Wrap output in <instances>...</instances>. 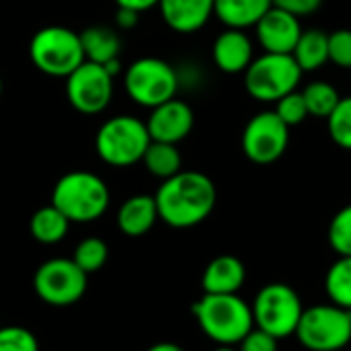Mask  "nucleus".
Here are the masks:
<instances>
[{"label":"nucleus","mask_w":351,"mask_h":351,"mask_svg":"<svg viewBox=\"0 0 351 351\" xmlns=\"http://www.w3.org/2000/svg\"><path fill=\"white\" fill-rule=\"evenodd\" d=\"M215 0H159L157 7L165 25L178 34L203 29L213 15Z\"/></svg>","instance_id":"nucleus-15"},{"label":"nucleus","mask_w":351,"mask_h":351,"mask_svg":"<svg viewBox=\"0 0 351 351\" xmlns=\"http://www.w3.org/2000/svg\"><path fill=\"white\" fill-rule=\"evenodd\" d=\"M254 27H256V38L263 50L273 52V54H291L302 34L300 17L277 7H271L256 21Z\"/></svg>","instance_id":"nucleus-14"},{"label":"nucleus","mask_w":351,"mask_h":351,"mask_svg":"<svg viewBox=\"0 0 351 351\" xmlns=\"http://www.w3.org/2000/svg\"><path fill=\"white\" fill-rule=\"evenodd\" d=\"M213 351H238V347L236 345H217Z\"/></svg>","instance_id":"nucleus-37"},{"label":"nucleus","mask_w":351,"mask_h":351,"mask_svg":"<svg viewBox=\"0 0 351 351\" xmlns=\"http://www.w3.org/2000/svg\"><path fill=\"white\" fill-rule=\"evenodd\" d=\"M328 244L339 256H351V205L337 211L330 219Z\"/></svg>","instance_id":"nucleus-28"},{"label":"nucleus","mask_w":351,"mask_h":351,"mask_svg":"<svg viewBox=\"0 0 351 351\" xmlns=\"http://www.w3.org/2000/svg\"><path fill=\"white\" fill-rule=\"evenodd\" d=\"M302 95H304V101L308 108V116H316V118H324V120L341 99L339 91L326 81L308 83L306 89L302 91Z\"/></svg>","instance_id":"nucleus-25"},{"label":"nucleus","mask_w":351,"mask_h":351,"mask_svg":"<svg viewBox=\"0 0 351 351\" xmlns=\"http://www.w3.org/2000/svg\"><path fill=\"white\" fill-rule=\"evenodd\" d=\"M291 56L302 69V73L318 71L322 64L328 62V34L320 29H302L291 50Z\"/></svg>","instance_id":"nucleus-21"},{"label":"nucleus","mask_w":351,"mask_h":351,"mask_svg":"<svg viewBox=\"0 0 351 351\" xmlns=\"http://www.w3.org/2000/svg\"><path fill=\"white\" fill-rule=\"evenodd\" d=\"M157 205L151 195H134L126 199L118 209V228L124 236L138 238L151 232V228L157 223Z\"/></svg>","instance_id":"nucleus-18"},{"label":"nucleus","mask_w":351,"mask_h":351,"mask_svg":"<svg viewBox=\"0 0 351 351\" xmlns=\"http://www.w3.org/2000/svg\"><path fill=\"white\" fill-rule=\"evenodd\" d=\"M79 38H81L83 52H85V60L106 64L120 56L122 42H120L118 34L110 27L93 25V27H87L85 32H81Z\"/></svg>","instance_id":"nucleus-20"},{"label":"nucleus","mask_w":351,"mask_h":351,"mask_svg":"<svg viewBox=\"0 0 351 351\" xmlns=\"http://www.w3.org/2000/svg\"><path fill=\"white\" fill-rule=\"evenodd\" d=\"M254 58V48L244 29L228 27L213 44V60L219 71L228 75H238L248 69Z\"/></svg>","instance_id":"nucleus-16"},{"label":"nucleus","mask_w":351,"mask_h":351,"mask_svg":"<svg viewBox=\"0 0 351 351\" xmlns=\"http://www.w3.org/2000/svg\"><path fill=\"white\" fill-rule=\"evenodd\" d=\"M29 56L38 71L62 79H66L85 60L79 34L62 25H50L40 29L32 38Z\"/></svg>","instance_id":"nucleus-6"},{"label":"nucleus","mask_w":351,"mask_h":351,"mask_svg":"<svg viewBox=\"0 0 351 351\" xmlns=\"http://www.w3.org/2000/svg\"><path fill=\"white\" fill-rule=\"evenodd\" d=\"M302 75L304 73L291 54L265 52L263 56L252 58L244 71V85L250 97L258 101H277L285 93L298 89Z\"/></svg>","instance_id":"nucleus-7"},{"label":"nucleus","mask_w":351,"mask_h":351,"mask_svg":"<svg viewBox=\"0 0 351 351\" xmlns=\"http://www.w3.org/2000/svg\"><path fill=\"white\" fill-rule=\"evenodd\" d=\"M147 351H186V349H182L180 345H176V343H171V341H161V343L151 345Z\"/></svg>","instance_id":"nucleus-36"},{"label":"nucleus","mask_w":351,"mask_h":351,"mask_svg":"<svg viewBox=\"0 0 351 351\" xmlns=\"http://www.w3.org/2000/svg\"><path fill=\"white\" fill-rule=\"evenodd\" d=\"M124 89L134 104L151 110L176 95V91H178V75H176L169 62L145 56L134 60L126 69Z\"/></svg>","instance_id":"nucleus-9"},{"label":"nucleus","mask_w":351,"mask_h":351,"mask_svg":"<svg viewBox=\"0 0 351 351\" xmlns=\"http://www.w3.org/2000/svg\"><path fill=\"white\" fill-rule=\"evenodd\" d=\"M0 351H40L38 337L19 324L0 328Z\"/></svg>","instance_id":"nucleus-29"},{"label":"nucleus","mask_w":351,"mask_h":351,"mask_svg":"<svg viewBox=\"0 0 351 351\" xmlns=\"http://www.w3.org/2000/svg\"><path fill=\"white\" fill-rule=\"evenodd\" d=\"M289 145V126L273 112L254 114L242 132L244 155L258 165H269L277 161Z\"/></svg>","instance_id":"nucleus-12"},{"label":"nucleus","mask_w":351,"mask_h":351,"mask_svg":"<svg viewBox=\"0 0 351 351\" xmlns=\"http://www.w3.org/2000/svg\"><path fill=\"white\" fill-rule=\"evenodd\" d=\"M293 335L308 351H341L351 343V310L332 302L304 308Z\"/></svg>","instance_id":"nucleus-4"},{"label":"nucleus","mask_w":351,"mask_h":351,"mask_svg":"<svg viewBox=\"0 0 351 351\" xmlns=\"http://www.w3.org/2000/svg\"><path fill=\"white\" fill-rule=\"evenodd\" d=\"M328 134L341 149L351 151V97H341L335 110L326 116Z\"/></svg>","instance_id":"nucleus-27"},{"label":"nucleus","mask_w":351,"mask_h":351,"mask_svg":"<svg viewBox=\"0 0 351 351\" xmlns=\"http://www.w3.org/2000/svg\"><path fill=\"white\" fill-rule=\"evenodd\" d=\"M108 244L101 240V238H85L79 242V246L75 248V254H73V261L77 263V267L81 271H85L87 275L89 273H95L99 271L106 263H108Z\"/></svg>","instance_id":"nucleus-26"},{"label":"nucleus","mask_w":351,"mask_h":351,"mask_svg":"<svg viewBox=\"0 0 351 351\" xmlns=\"http://www.w3.org/2000/svg\"><path fill=\"white\" fill-rule=\"evenodd\" d=\"M289 128L291 126H298L306 120L308 116V108H306V101H304V95L302 91L293 89L289 93H285L283 97H279L275 101V110H273Z\"/></svg>","instance_id":"nucleus-30"},{"label":"nucleus","mask_w":351,"mask_h":351,"mask_svg":"<svg viewBox=\"0 0 351 351\" xmlns=\"http://www.w3.org/2000/svg\"><path fill=\"white\" fill-rule=\"evenodd\" d=\"M66 95L71 106L87 116L104 112L114 95V77L104 64L83 60L66 77Z\"/></svg>","instance_id":"nucleus-11"},{"label":"nucleus","mask_w":351,"mask_h":351,"mask_svg":"<svg viewBox=\"0 0 351 351\" xmlns=\"http://www.w3.org/2000/svg\"><path fill=\"white\" fill-rule=\"evenodd\" d=\"M145 126H147L151 141L178 145L180 141H184L191 134V130L195 126V114L186 101L171 97V99L151 108V116L145 122Z\"/></svg>","instance_id":"nucleus-13"},{"label":"nucleus","mask_w":351,"mask_h":351,"mask_svg":"<svg viewBox=\"0 0 351 351\" xmlns=\"http://www.w3.org/2000/svg\"><path fill=\"white\" fill-rule=\"evenodd\" d=\"M250 310L254 326L267 330L277 339H285L293 335L304 306L291 285L269 283L256 293Z\"/></svg>","instance_id":"nucleus-8"},{"label":"nucleus","mask_w":351,"mask_h":351,"mask_svg":"<svg viewBox=\"0 0 351 351\" xmlns=\"http://www.w3.org/2000/svg\"><path fill=\"white\" fill-rule=\"evenodd\" d=\"M238 351H279V339L258 326H252L240 339Z\"/></svg>","instance_id":"nucleus-32"},{"label":"nucleus","mask_w":351,"mask_h":351,"mask_svg":"<svg viewBox=\"0 0 351 351\" xmlns=\"http://www.w3.org/2000/svg\"><path fill=\"white\" fill-rule=\"evenodd\" d=\"M246 281V267L238 256H215L203 271L201 285L205 293H238Z\"/></svg>","instance_id":"nucleus-17"},{"label":"nucleus","mask_w":351,"mask_h":351,"mask_svg":"<svg viewBox=\"0 0 351 351\" xmlns=\"http://www.w3.org/2000/svg\"><path fill=\"white\" fill-rule=\"evenodd\" d=\"M328 62L341 69H351V29L328 34Z\"/></svg>","instance_id":"nucleus-31"},{"label":"nucleus","mask_w":351,"mask_h":351,"mask_svg":"<svg viewBox=\"0 0 351 351\" xmlns=\"http://www.w3.org/2000/svg\"><path fill=\"white\" fill-rule=\"evenodd\" d=\"M153 199L163 223L176 230H186L203 223L213 213L217 189L207 173L180 169L161 182Z\"/></svg>","instance_id":"nucleus-1"},{"label":"nucleus","mask_w":351,"mask_h":351,"mask_svg":"<svg viewBox=\"0 0 351 351\" xmlns=\"http://www.w3.org/2000/svg\"><path fill=\"white\" fill-rule=\"evenodd\" d=\"M145 169L155 176V178H169V176L178 173L182 169V155L178 151V145L173 143H161L151 141L141 157Z\"/></svg>","instance_id":"nucleus-22"},{"label":"nucleus","mask_w":351,"mask_h":351,"mask_svg":"<svg viewBox=\"0 0 351 351\" xmlns=\"http://www.w3.org/2000/svg\"><path fill=\"white\" fill-rule=\"evenodd\" d=\"M324 289L332 304L351 310V256H339L324 275Z\"/></svg>","instance_id":"nucleus-24"},{"label":"nucleus","mask_w":351,"mask_h":351,"mask_svg":"<svg viewBox=\"0 0 351 351\" xmlns=\"http://www.w3.org/2000/svg\"><path fill=\"white\" fill-rule=\"evenodd\" d=\"M38 298L50 306H71L87 291V273L73 258H50L34 275Z\"/></svg>","instance_id":"nucleus-10"},{"label":"nucleus","mask_w":351,"mask_h":351,"mask_svg":"<svg viewBox=\"0 0 351 351\" xmlns=\"http://www.w3.org/2000/svg\"><path fill=\"white\" fill-rule=\"evenodd\" d=\"M138 21V13L136 11H130V9H124V7H118V13H116V23L120 29H132Z\"/></svg>","instance_id":"nucleus-34"},{"label":"nucleus","mask_w":351,"mask_h":351,"mask_svg":"<svg viewBox=\"0 0 351 351\" xmlns=\"http://www.w3.org/2000/svg\"><path fill=\"white\" fill-rule=\"evenodd\" d=\"M271 7V0H215L213 15L226 27L246 29L254 27Z\"/></svg>","instance_id":"nucleus-19"},{"label":"nucleus","mask_w":351,"mask_h":351,"mask_svg":"<svg viewBox=\"0 0 351 351\" xmlns=\"http://www.w3.org/2000/svg\"><path fill=\"white\" fill-rule=\"evenodd\" d=\"M52 205L71 223H91L110 207L108 184L93 171H69L52 191Z\"/></svg>","instance_id":"nucleus-3"},{"label":"nucleus","mask_w":351,"mask_h":351,"mask_svg":"<svg viewBox=\"0 0 351 351\" xmlns=\"http://www.w3.org/2000/svg\"><path fill=\"white\" fill-rule=\"evenodd\" d=\"M0 93H3V79H0Z\"/></svg>","instance_id":"nucleus-38"},{"label":"nucleus","mask_w":351,"mask_h":351,"mask_svg":"<svg viewBox=\"0 0 351 351\" xmlns=\"http://www.w3.org/2000/svg\"><path fill=\"white\" fill-rule=\"evenodd\" d=\"M71 228V221L62 215V211H58L52 203L38 209L32 219H29V232L32 236L46 246L58 244L66 238Z\"/></svg>","instance_id":"nucleus-23"},{"label":"nucleus","mask_w":351,"mask_h":351,"mask_svg":"<svg viewBox=\"0 0 351 351\" xmlns=\"http://www.w3.org/2000/svg\"><path fill=\"white\" fill-rule=\"evenodd\" d=\"M151 136L143 120L122 114L106 120L95 134V151L101 161L114 167H128L141 161Z\"/></svg>","instance_id":"nucleus-5"},{"label":"nucleus","mask_w":351,"mask_h":351,"mask_svg":"<svg viewBox=\"0 0 351 351\" xmlns=\"http://www.w3.org/2000/svg\"><path fill=\"white\" fill-rule=\"evenodd\" d=\"M271 5L277 9H283L295 17H306L320 9L322 0H271Z\"/></svg>","instance_id":"nucleus-33"},{"label":"nucleus","mask_w":351,"mask_h":351,"mask_svg":"<svg viewBox=\"0 0 351 351\" xmlns=\"http://www.w3.org/2000/svg\"><path fill=\"white\" fill-rule=\"evenodd\" d=\"M159 0H116L118 7H124V9H130V11H136V13H143V11H149L153 7H157Z\"/></svg>","instance_id":"nucleus-35"},{"label":"nucleus","mask_w":351,"mask_h":351,"mask_svg":"<svg viewBox=\"0 0 351 351\" xmlns=\"http://www.w3.org/2000/svg\"><path fill=\"white\" fill-rule=\"evenodd\" d=\"M201 330L217 345H238L254 326L250 306L238 293H203L193 304Z\"/></svg>","instance_id":"nucleus-2"}]
</instances>
